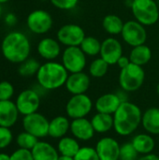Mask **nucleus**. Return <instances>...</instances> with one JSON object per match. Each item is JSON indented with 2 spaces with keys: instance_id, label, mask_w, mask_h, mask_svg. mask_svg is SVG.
Segmentation results:
<instances>
[{
  "instance_id": "f257e3e1",
  "label": "nucleus",
  "mask_w": 159,
  "mask_h": 160,
  "mask_svg": "<svg viewBox=\"0 0 159 160\" xmlns=\"http://www.w3.org/2000/svg\"><path fill=\"white\" fill-rule=\"evenodd\" d=\"M142 112L139 106L129 101H123L113 114V128L120 136L132 134L142 124Z\"/></svg>"
},
{
  "instance_id": "f03ea898",
  "label": "nucleus",
  "mask_w": 159,
  "mask_h": 160,
  "mask_svg": "<svg viewBox=\"0 0 159 160\" xmlns=\"http://www.w3.org/2000/svg\"><path fill=\"white\" fill-rule=\"evenodd\" d=\"M31 44L22 32L12 31L5 36L1 43V52L6 60L13 64H21L29 58Z\"/></svg>"
},
{
  "instance_id": "7ed1b4c3",
  "label": "nucleus",
  "mask_w": 159,
  "mask_h": 160,
  "mask_svg": "<svg viewBox=\"0 0 159 160\" xmlns=\"http://www.w3.org/2000/svg\"><path fill=\"white\" fill-rule=\"evenodd\" d=\"M38 84L46 90H55L66 84L68 71L62 63L48 61L42 64L37 73Z\"/></svg>"
},
{
  "instance_id": "20e7f679",
  "label": "nucleus",
  "mask_w": 159,
  "mask_h": 160,
  "mask_svg": "<svg viewBox=\"0 0 159 160\" xmlns=\"http://www.w3.org/2000/svg\"><path fill=\"white\" fill-rule=\"evenodd\" d=\"M130 8L135 20L144 26H150L157 22L159 9L154 0H133Z\"/></svg>"
},
{
  "instance_id": "39448f33",
  "label": "nucleus",
  "mask_w": 159,
  "mask_h": 160,
  "mask_svg": "<svg viewBox=\"0 0 159 160\" xmlns=\"http://www.w3.org/2000/svg\"><path fill=\"white\" fill-rule=\"evenodd\" d=\"M145 80V72L142 67L130 63L120 70L119 84L126 92H135L139 90Z\"/></svg>"
},
{
  "instance_id": "423d86ee",
  "label": "nucleus",
  "mask_w": 159,
  "mask_h": 160,
  "mask_svg": "<svg viewBox=\"0 0 159 160\" xmlns=\"http://www.w3.org/2000/svg\"><path fill=\"white\" fill-rule=\"evenodd\" d=\"M62 64L69 73L82 72L86 66V54L80 46L67 47L62 53Z\"/></svg>"
},
{
  "instance_id": "0eeeda50",
  "label": "nucleus",
  "mask_w": 159,
  "mask_h": 160,
  "mask_svg": "<svg viewBox=\"0 0 159 160\" xmlns=\"http://www.w3.org/2000/svg\"><path fill=\"white\" fill-rule=\"evenodd\" d=\"M121 36L124 41L131 47L145 44L147 39V32L144 25L136 20L125 22Z\"/></svg>"
},
{
  "instance_id": "6e6552de",
  "label": "nucleus",
  "mask_w": 159,
  "mask_h": 160,
  "mask_svg": "<svg viewBox=\"0 0 159 160\" xmlns=\"http://www.w3.org/2000/svg\"><path fill=\"white\" fill-rule=\"evenodd\" d=\"M93 108L91 98L85 94L72 95L66 105V112L72 119L83 118L88 115Z\"/></svg>"
},
{
  "instance_id": "1a4fd4ad",
  "label": "nucleus",
  "mask_w": 159,
  "mask_h": 160,
  "mask_svg": "<svg viewBox=\"0 0 159 160\" xmlns=\"http://www.w3.org/2000/svg\"><path fill=\"white\" fill-rule=\"evenodd\" d=\"M53 20L52 15L43 9H36L29 13L26 19L28 29L37 35L48 33L52 27Z\"/></svg>"
},
{
  "instance_id": "9d476101",
  "label": "nucleus",
  "mask_w": 159,
  "mask_h": 160,
  "mask_svg": "<svg viewBox=\"0 0 159 160\" xmlns=\"http://www.w3.org/2000/svg\"><path fill=\"white\" fill-rule=\"evenodd\" d=\"M56 37L60 44H63L66 47H72L80 46L86 36L84 30L80 25L67 23L59 28Z\"/></svg>"
},
{
  "instance_id": "9b49d317",
  "label": "nucleus",
  "mask_w": 159,
  "mask_h": 160,
  "mask_svg": "<svg viewBox=\"0 0 159 160\" xmlns=\"http://www.w3.org/2000/svg\"><path fill=\"white\" fill-rule=\"evenodd\" d=\"M49 125L48 119L38 112L25 115L22 119L24 131L36 136L37 139L49 136Z\"/></svg>"
},
{
  "instance_id": "f8f14e48",
  "label": "nucleus",
  "mask_w": 159,
  "mask_h": 160,
  "mask_svg": "<svg viewBox=\"0 0 159 160\" xmlns=\"http://www.w3.org/2000/svg\"><path fill=\"white\" fill-rule=\"evenodd\" d=\"M15 103L19 112L25 116L37 112L40 105V98L35 90L26 89L19 94Z\"/></svg>"
},
{
  "instance_id": "ddd939ff",
  "label": "nucleus",
  "mask_w": 159,
  "mask_h": 160,
  "mask_svg": "<svg viewBox=\"0 0 159 160\" xmlns=\"http://www.w3.org/2000/svg\"><path fill=\"white\" fill-rule=\"evenodd\" d=\"M100 57L110 66L116 65L123 55V47L120 41L114 38H108L101 42Z\"/></svg>"
},
{
  "instance_id": "4468645a",
  "label": "nucleus",
  "mask_w": 159,
  "mask_h": 160,
  "mask_svg": "<svg viewBox=\"0 0 159 160\" xmlns=\"http://www.w3.org/2000/svg\"><path fill=\"white\" fill-rule=\"evenodd\" d=\"M120 148L118 142L111 137L100 139L96 145V151L100 160H119Z\"/></svg>"
},
{
  "instance_id": "2eb2a0df",
  "label": "nucleus",
  "mask_w": 159,
  "mask_h": 160,
  "mask_svg": "<svg viewBox=\"0 0 159 160\" xmlns=\"http://www.w3.org/2000/svg\"><path fill=\"white\" fill-rule=\"evenodd\" d=\"M90 77L83 71L77 73H70L66 82L67 90L72 95L85 94L90 87Z\"/></svg>"
},
{
  "instance_id": "dca6fc26",
  "label": "nucleus",
  "mask_w": 159,
  "mask_h": 160,
  "mask_svg": "<svg viewBox=\"0 0 159 160\" xmlns=\"http://www.w3.org/2000/svg\"><path fill=\"white\" fill-rule=\"evenodd\" d=\"M70 131L75 139L83 142L90 141L96 132L91 121L85 117L73 119V121L70 123Z\"/></svg>"
},
{
  "instance_id": "f3484780",
  "label": "nucleus",
  "mask_w": 159,
  "mask_h": 160,
  "mask_svg": "<svg viewBox=\"0 0 159 160\" xmlns=\"http://www.w3.org/2000/svg\"><path fill=\"white\" fill-rule=\"evenodd\" d=\"M123 101L124 100H122L120 96L112 93H108L100 96L97 99L95 107L97 112L113 115Z\"/></svg>"
},
{
  "instance_id": "a211bd4d",
  "label": "nucleus",
  "mask_w": 159,
  "mask_h": 160,
  "mask_svg": "<svg viewBox=\"0 0 159 160\" xmlns=\"http://www.w3.org/2000/svg\"><path fill=\"white\" fill-rule=\"evenodd\" d=\"M37 52L45 60L52 61L57 58L61 53L60 42L52 38H42L37 47Z\"/></svg>"
},
{
  "instance_id": "6ab92c4d",
  "label": "nucleus",
  "mask_w": 159,
  "mask_h": 160,
  "mask_svg": "<svg viewBox=\"0 0 159 160\" xmlns=\"http://www.w3.org/2000/svg\"><path fill=\"white\" fill-rule=\"evenodd\" d=\"M19 111L11 100H0V126L10 128L18 120Z\"/></svg>"
},
{
  "instance_id": "aec40b11",
  "label": "nucleus",
  "mask_w": 159,
  "mask_h": 160,
  "mask_svg": "<svg viewBox=\"0 0 159 160\" xmlns=\"http://www.w3.org/2000/svg\"><path fill=\"white\" fill-rule=\"evenodd\" d=\"M34 160H58L59 152L46 142H38L31 150Z\"/></svg>"
},
{
  "instance_id": "412c9836",
  "label": "nucleus",
  "mask_w": 159,
  "mask_h": 160,
  "mask_svg": "<svg viewBox=\"0 0 159 160\" xmlns=\"http://www.w3.org/2000/svg\"><path fill=\"white\" fill-rule=\"evenodd\" d=\"M143 128L153 135H159V109L153 107L147 109L142 118Z\"/></svg>"
},
{
  "instance_id": "4be33fe9",
  "label": "nucleus",
  "mask_w": 159,
  "mask_h": 160,
  "mask_svg": "<svg viewBox=\"0 0 159 160\" xmlns=\"http://www.w3.org/2000/svg\"><path fill=\"white\" fill-rule=\"evenodd\" d=\"M70 129V123L66 116H56L49 125V136L54 139H61L65 137Z\"/></svg>"
},
{
  "instance_id": "5701e85b",
  "label": "nucleus",
  "mask_w": 159,
  "mask_h": 160,
  "mask_svg": "<svg viewBox=\"0 0 159 160\" xmlns=\"http://www.w3.org/2000/svg\"><path fill=\"white\" fill-rule=\"evenodd\" d=\"M131 142L136 151L141 155L151 154L156 146L155 140L150 134H138L133 138Z\"/></svg>"
},
{
  "instance_id": "b1692460",
  "label": "nucleus",
  "mask_w": 159,
  "mask_h": 160,
  "mask_svg": "<svg viewBox=\"0 0 159 160\" xmlns=\"http://www.w3.org/2000/svg\"><path fill=\"white\" fill-rule=\"evenodd\" d=\"M151 58H152V51L150 47H148L145 44L133 47L129 54L130 62L141 67H143L144 65L149 63Z\"/></svg>"
},
{
  "instance_id": "393cba45",
  "label": "nucleus",
  "mask_w": 159,
  "mask_h": 160,
  "mask_svg": "<svg viewBox=\"0 0 159 160\" xmlns=\"http://www.w3.org/2000/svg\"><path fill=\"white\" fill-rule=\"evenodd\" d=\"M91 123L96 132L106 133L113 128V115L97 112L93 116Z\"/></svg>"
},
{
  "instance_id": "a878e982",
  "label": "nucleus",
  "mask_w": 159,
  "mask_h": 160,
  "mask_svg": "<svg viewBox=\"0 0 159 160\" xmlns=\"http://www.w3.org/2000/svg\"><path fill=\"white\" fill-rule=\"evenodd\" d=\"M81 149L80 144L75 138L71 137H63L60 139L58 145H57V150L61 156L65 157H70L74 158L79 150Z\"/></svg>"
},
{
  "instance_id": "bb28decb",
  "label": "nucleus",
  "mask_w": 159,
  "mask_h": 160,
  "mask_svg": "<svg viewBox=\"0 0 159 160\" xmlns=\"http://www.w3.org/2000/svg\"><path fill=\"white\" fill-rule=\"evenodd\" d=\"M125 22L116 14H108L102 21V26L104 30L110 35H119L122 33Z\"/></svg>"
},
{
  "instance_id": "cd10ccee",
  "label": "nucleus",
  "mask_w": 159,
  "mask_h": 160,
  "mask_svg": "<svg viewBox=\"0 0 159 160\" xmlns=\"http://www.w3.org/2000/svg\"><path fill=\"white\" fill-rule=\"evenodd\" d=\"M82 51L88 56H96L100 53L101 42L95 37H85L80 45Z\"/></svg>"
},
{
  "instance_id": "c85d7f7f",
  "label": "nucleus",
  "mask_w": 159,
  "mask_h": 160,
  "mask_svg": "<svg viewBox=\"0 0 159 160\" xmlns=\"http://www.w3.org/2000/svg\"><path fill=\"white\" fill-rule=\"evenodd\" d=\"M40 66L41 65L35 58H27L25 61L21 63L18 72L22 77H31L37 75Z\"/></svg>"
},
{
  "instance_id": "c756f323",
  "label": "nucleus",
  "mask_w": 159,
  "mask_h": 160,
  "mask_svg": "<svg viewBox=\"0 0 159 160\" xmlns=\"http://www.w3.org/2000/svg\"><path fill=\"white\" fill-rule=\"evenodd\" d=\"M109 66L110 65L101 57L96 58L89 66V73L94 78H102L108 73Z\"/></svg>"
},
{
  "instance_id": "7c9ffc66",
  "label": "nucleus",
  "mask_w": 159,
  "mask_h": 160,
  "mask_svg": "<svg viewBox=\"0 0 159 160\" xmlns=\"http://www.w3.org/2000/svg\"><path fill=\"white\" fill-rule=\"evenodd\" d=\"M16 142H17L19 148L31 151L35 147V145L38 142V139L36 136H34L26 131H23L17 136Z\"/></svg>"
},
{
  "instance_id": "2f4dec72",
  "label": "nucleus",
  "mask_w": 159,
  "mask_h": 160,
  "mask_svg": "<svg viewBox=\"0 0 159 160\" xmlns=\"http://www.w3.org/2000/svg\"><path fill=\"white\" fill-rule=\"evenodd\" d=\"M140 154L134 148L132 142H126L121 145L119 160H137Z\"/></svg>"
},
{
  "instance_id": "473e14b6",
  "label": "nucleus",
  "mask_w": 159,
  "mask_h": 160,
  "mask_svg": "<svg viewBox=\"0 0 159 160\" xmlns=\"http://www.w3.org/2000/svg\"><path fill=\"white\" fill-rule=\"evenodd\" d=\"M74 160H100L96 151V148L84 146L81 147L77 155L74 157Z\"/></svg>"
},
{
  "instance_id": "72a5a7b5",
  "label": "nucleus",
  "mask_w": 159,
  "mask_h": 160,
  "mask_svg": "<svg viewBox=\"0 0 159 160\" xmlns=\"http://www.w3.org/2000/svg\"><path fill=\"white\" fill-rule=\"evenodd\" d=\"M14 94L13 85L7 81L0 82V100H10Z\"/></svg>"
},
{
  "instance_id": "f704fd0d",
  "label": "nucleus",
  "mask_w": 159,
  "mask_h": 160,
  "mask_svg": "<svg viewBox=\"0 0 159 160\" xmlns=\"http://www.w3.org/2000/svg\"><path fill=\"white\" fill-rule=\"evenodd\" d=\"M12 142V133L9 128L0 126V149L7 147Z\"/></svg>"
},
{
  "instance_id": "c9c22d12",
  "label": "nucleus",
  "mask_w": 159,
  "mask_h": 160,
  "mask_svg": "<svg viewBox=\"0 0 159 160\" xmlns=\"http://www.w3.org/2000/svg\"><path fill=\"white\" fill-rule=\"evenodd\" d=\"M51 3L57 8L62 10H70L76 8L79 0H50Z\"/></svg>"
},
{
  "instance_id": "e433bc0d",
  "label": "nucleus",
  "mask_w": 159,
  "mask_h": 160,
  "mask_svg": "<svg viewBox=\"0 0 159 160\" xmlns=\"http://www.w3.org/2000/svg\"><path fill=\"white\" fill-rule=\"evenodd\" d=\"M10 160H34V158L30 150L19 148L10 156Z\"/></svg>"
},
{
  "instance_id": "4c0bfd02",
  "label": "nucleus",
  "mask_w": 159,
  "mask_h": 160,
  "mask_svg": "<svg viewBox=\"0 0 159 160\" xmlns=\"http://www.w3.org/2000/svg\"><path fill=\"white\" fill-rule=\"evenodd\" d=\"M130 63H131V62H130V60H129V57H127V56L122 55V56L120 57V59L118 60V62H117L116 65L120 68V69H122V68H126L127 66H128Z\"/></svg>"
},
{
  "instance_id": "58836bf2",
  "label": "nucleus",
  "mask_w": 159,
  "mask_h": 160,
  "mask_svg": "<svg viewBox=\"0 0 159 160\" xmlns=\"http://www.w3.org/2000/svg\"><path fill=\"white\" fill-rule=\"evenodd\" d=\"M5 21L8 25H14L16 23V22H17V18H16L15 14L8 13V14H7L6 18H5Z\"/></svg>"
},
{
  "instance_id": "ea45409f",
  "label": "nucleus",
  "mask_w": 159,
  "mask_h": 160,
  "mask_svg": "<svg viewBox=\"0 0 159 160\" xmlns=\"http://www.w3.org/2000/svg\"><path fill=\"white\" fill-rule=\"evenodd\" d=\"M137 160H159V157L151 153L148 155H143L142 157L139 158Z\"/></svg>"
},
{
  "instance_id": "a19ab883",
  "label": "nucleus",
  "mask_w": 159,
  "mask_h": 160,
  "mask_svg": "<svg viewBox=\"0 0 159 160\" xmlns=\"http://www.w3.org/2000/svg\"><path fill=\"white\" fill-rule=\"evenodd\" d=\"M0 160H10V156H8L7 154H5V153H1Z\"/></svg>"
},
{
  "instance_id": "79ce46f5",
  "label": "nucleus",
  "mask_w": 159,
  "mask_h": 160,
  "mask_svg": "<svg viewBox=\"0 0 159 160\" xmlns=\"http://www.w3.org/2000/svg\"><path fill=\"white\" fill-rule=\"evenodd\" d=\"M58 160H74V158H70V157H65V156H60Z\"/></svg>"
},
{
  "instance_id": "37998d69",
  "label": "nucleus",
  "mask_w": 159,
  "mask_h": 160,
  "mask_svg": "<svg viewBox=\"0 0 159 160\" xmlns=\"http://www.w3.org/2000/svg\"><path fill=\"white\" fill-rule=\"evenodd\" d=\"M8 1H10V0H0V4H3V3H7V2H8Z\"/></svg>"
},
{
  "instance_id": "c03bdc74",
  "label": "nucleus",
  "mask_w": 159,
  "mask_h": 160,
  "mask_svg": "<svg viewBox=\"0 0 159 160\" xmlns=\"http://www.w3.org/2000/svg\"><path fill=\"white\" fill-rule=\"evenodd\" d=\"M2 16V7H1V4H0V18Z\"/></svg>"
},
{
  "instance_id": "a18cd8bd",
  "label": "nucleus",
  "mask_w": 159,
  "mask_h": 160,
  "mask_svg": "<svg viewBox=\"0 0 159 160\" xmlns=\"http://www.w3.org/2000/svg\"><path fill=\"white\" fill-rule=\"evenodd\" d=\"M157 94L159 95V84L157 86Z\"/></svg>"
},
{
  "instance_id": "49530a36",
  "label": "nucleus",
  "mask_w": 159,
  "mask_h": 160,
  "mask_svg": "<svg viewBox=\"0 0 159 160\" xmlns=\"http://www.w3.org/2000/svg\"><path fill=\"white\" fill-rule=\"evenodd\" d=\"M39 1H46V0H39Z\"/></svg>"
}]
</instances>
